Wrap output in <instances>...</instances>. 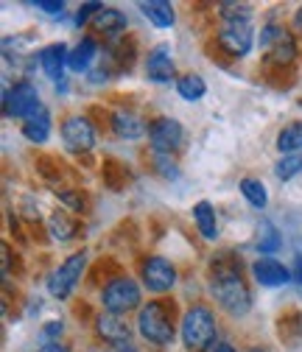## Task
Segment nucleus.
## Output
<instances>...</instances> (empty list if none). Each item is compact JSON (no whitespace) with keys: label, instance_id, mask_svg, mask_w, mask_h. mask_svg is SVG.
Wrapping results in <instances>:
<instances>
[{"label":"nucleus","instance_id":"obj_1","mask_svg":"<svg viewBox=\"0 0 302 352\" xmlns=\"http://www.w3.org/2000/svg\"><path fill=\"white\" fill-rule=\"evenodd\" d=\"M210 294L215 296L219 307L224 314L241 319L252 311V294L249 285L241 277V266L238 263H213V274H210Z\"/></svg>","mask_w":302,"mask_h":352},{"label":"nucleus","instance_id":"obj_2","mask_svg":"<svg viewBox=\"0 0 302 352\" xmlns=\"http://www.w3.org/2000/svg\"><path fill=\"white\" fill-rule=\"evenodd\" d=\"M138 333L154 344V346H168L177 336L174 327V305H168L162 299L146 302L138 311Z\"/></svg>","mask_w":302,"mask_h":352},{"label":"nucleus","instance_id":"obj_3","mask_svg":"<svg viewBox=\"0 0 302 352\" xmlns=\"http://www.w3.org/2000/svg\"><path fill=\"white\" fill-rule=\"evenodd\" d=\"M180 333H182V344L191 352H207L215 344V336H219V327H215V314L207 305H193L182 314L180 322Z\"/></svg>","mask_w":302,"mask_h":352},{"label":"nucleus","instance_id":"obj_4","mask_svg":"<svg viewBox=\"0 0 302 352\" xmlns=\"http://www.w3.org/2000/svg\"><path fill=\"white\" fill-rule=\"evenodd\" d=\"M101 305L107 314H115V316H126L132 311H140L143 307V291L138 285L135 277L129 274H118L112 277L104 291H101Z\"/></svg>","mask_w":302,"mask_h":352},{"label":"nucleus","instance_id":"obj_5","mask_svg":"<svg viewBox=\"0 0 302 352\" xmlns=\"http://www.w3.org/2000/svg\"><path fill=\"white\" fill-rule=\"evenodd\" d=\"M263 56L269 65L274 67H291L294 59H296V39L288 28L277 25V23H266L261 28V39H257Z\"/></svg>","mask_w":302,"mask_h":352},{"label":"nucleus","instance_id":"obj_6","mask_svg":"<svg viewBox=\"0 0 302 352\" xmlns=\"http://www.w3.org/2000/svg\"><path fill=\"white\" fill-rule=\"evenodd\" d=\"M87 252H73L62 266L48 277V294L54 296V299H70V294L76 291V285H78V280H81V274H84V269H87Z\"/></svg>","mask_w":302,"mask_h":352},{"label":"nucleus","instance_id":"obj_7","mask_svg":"<svg viewBox=\"0 0 302 352\" xmlns=\"http://www.w3.org/2000/svg\"><path fill=\"white\" fill-rule=\"evenodd\" d=\"M45 107H42L39 101V93L36 87L31 81H17L14 87H6L3 90V115L6 118H34L36 112H42Z\"/></svg>","mask_w":302,"mask_h":352},{"label":"nucleus","instance_id":"obj_8","mask_svg":"<svg viewBox=\"0 0 302 352\" xmlns=\"http://www.w3.org/2000/svg\"><path fill=\"white\" fill-rule=\"evenodd\" d=\"M140 280L151 294H168L177 285V266L162 254H149L140 263Z\"/></svg>","mask_w":302,"mask_h":352},{"label":"nucleus","instance_id":"obj_9","mask_svg":"<svg viewBox=\"0 0 302 352\" xmlns=\"http://www.w3.org/2000/svg\"><path fill=\"white\" fill-rule=\"evenodd\" d=\"M185 140V129L177 118H157L149 123V143L160 157H171Z\"/></svg>","mask_w":302,"mask_h":352},{"label":"nucleus","instance_id":"obj_10","mask_svg":"<svg viewBox=\"0 0 302 352\" xmlns=\"http://www.w3.org/2000/svg\"><path fill=\"white\" fill-rule=\"evenodd\" d=\"M215 42L219 48L233 56V59H244L252 54L255 48V31H252V23H224L215 34Z\"/></svg>","mask_w":302,"mask_h":352},{"label":"nucleus","instance_id":"obj_11","mask_svg":"<svg viewBox=\"0 0 302 352\" xmlns=\"http://www.w3.org/2000/svg\"><path fill=\"white\" fill-rule=\"evenodd\" d=\"M62 140L73 154H87L96 146V126L87 115H70L62 123Z\"/></svg>","mask_w":302,"mask_h":352},{"label":"nucleus","instance_id":"obj_12","mask_svg":"<svg viewBox=\"0 0 302 352\" xmlns=\"http://www.w3.org/2000/svg\"><path fill=\"white\" fill-rule=\"evenodd\" d=\"M146 76L154 84H168L171 78L177 76V65H174V48L168 42H160L154 45L146 56Z\"/></svg>","mask_w":302,"mask_h":352},{"label":"nucleus","instance_id":"obj_13","mask_svg":"<svg viewBox=\"0 0 302 352\" xmlns=\"http://www.w3.org/2000/svg\"><path fill=\"white\" fill-rule=\"evenodd\" d=\"M252 277L257 285L263 288H280V285H288L294 277H291V269H285L280 260L274 257H257L252 263Z\"/></svg>","mask_w":302,"mask_h":352},{"label":"nucleus","instance_id":"obj_14","mask_svg":"<svg viewBox=\"0 0 302 352\" xmlns=\"http://www.w3.org/2000/svg\"><path fill=\"white\" fill-rule=\"evenodd\" d=\"M67 56H70V48L65 45V42H51V45H45L39 51V67L42 73H45L56 87L65 84V67H67Z\"/></svg>","mask_w":302,"mask_h":352},{"label":"nucleus","instance_id":"obj_15","mask_svg":"<svg viewBox=\"0 0 302 352\" xmlns=\"http://www.w3.org/2000/svg\"><path fill=\"white\" fill-rule=\"evenodd\" d=\"M109 126H112V131H115L120 140H140L146 131H149L146 120L140 115H135V112H129V109L112 112L109 115Z\"/></svg>","mask_w":302,"mask_h":352},{"label":"nucleus","instance_id":"obj_16","mask_svg":"<svg viewBox=\"0 0 302 352\" xmlns=\"http://www.w3.org/2000/svg\"><path fill=\"white\" fill-rule=\"evenodd\" d=\"M96 333L107 341V344H129V338H132V327H129V322L123 316H115V314H101L96 319Z\"/></svg>","mask_w":302,"mask_h":352},{"label":"nucleus","instance_id":"obj_17","mask_svg":"<svg viewBox=\"0 0 302 352\" xmlns=\"http://www.w3.org/2000/svg\"><path fill=\"white\" fill-rule=\"evenodd\" d=\"M90 25H93L96 34H104V36L112 42V39H118V36L126 31L129 20H126V14H123L120 9H115V6H104V9L93 17Z\"/></svg>","mask_w":302,"mask_h":352},{"label":"nucleus","instance_id":"obj_18","mask_svg":"<svg viewBox=\"0 0 302 352\" xmlns=\"http://www.w3.org/2000/svg\"><path fill=\"white\" fill-rule=\"evenodd\" d=\"M98 56V42L93 36H81L76 45L70 48V56H67V70L70 73H87L90 65L96 62Z\"/></svg>","mask_w":302,"mask_h":352},{"label":"nucleus","instance_id":"obj_19","mask_svg":"<svg viewBox=\"0 0 302 352\" xmlns=\"http://www.w3.org/2000/svg\"><path fill=\"white\" fill-rule=\"evenodd\" d=\"M138 9L157 28H171L177 23V12H174V6H171L168 0H143V3H138Z\"/></svg>","mask_w":302,"mask_h":352},{"label":"nucleus","instance_id":"obj_20","mask_svg":"<svg viewBox=\"0 0 302 352\" xmlns=\"http://www.w3.org/2000/svg\"><path fill=\"white\" fill-rule=\"evenodd\" d=\"M193 221H196V230L204 241H215L219 238V218H215V210L210 201H196L193 204Z\"/></svg>","mask_w":302,"mask_h":352},{"label":"nucleus","instance_id":"obj_21","mask_svg":"<svg viewBox=\"0 0 302 352\" xmlns=\"http://www.w3.org/2000/svg\"><path fill=\"white\" fill-rule=\"evenodd\" d=\"M23 138H25L28 143H34V146L48 143V138H51V112L42 109V112H36L34 118H28V120L23 123Z\"/></svg>","mask_w":302,"mask_h":352},{"label":"nucleus","instance_id":"obj_22","mask_svg":"<svg viewBox=\"0 0 302 352\" xmlns=\"http://www.w3.org/2000/svg\"><path fill=\"white\" fill-rule=\"evenodd\" d=\"M48 232L54 241L65 243V241H73L78 235V221L70 215V210H56L51 215V221H48Z\"/></svg>","mask_w":302,"mask_h":352},{"label":"nucleus","instance_id":"obj_23","mask_svg":"<svg viewBox=\"0 0 302 352\" xmlns=\"http://www.w3.org/2000/svg\"><path fill=\"white\" fill-rule=\"evenodd\" d=\"M277 151L283 157L288 154H302V120H291L280 129L277 135Z\"/></svg>","mask_w":302,"mask_h":352},{"label":"nucleus","instance_id":"obj_24","mask_svg":"<svg viewBox=\"0 0 302 352\" xmlns=\"http://www.w3.org/2000/svg\"><path fill=\"white\" fill-rule=\"evenodd\" d=\"M255 246H257V252L261 254H274V252H280V246H283V235H280V230L269 221V218H263L261 224H257V241H255Z\"/></svg>","mask_w":302,"mask_h":352},{"label":"nucleus","instance_id":"obj_25","mask_svg":"<svg viewBox=\"0 0 302 352\" xmlns=\"http://www.w3.org/2000/svg\"><path fill=\"white\" fill-rule=\"evenodd\" d=\"M238 190H241V196H244L255 210H266V204H269V190H266V185H263L261 179H255V176H244L241 185H238Z\"/></svg>","mask_w":302,"mask_h":352},{"label":"nucleus","instance_id":"obj_26","mask_svg":"<svg viewBox=\"0 0 302 352\" xmlns=\"http://www.w3.org/2000/svg\"><path fill=\"white\" fill-rule=\"evenodd\" d=\"M177 93H180L182 101L196 104V101H202L207 96V84H204V78L199 73H188V76L177 78Z\"/></svg>","mask_w":302,"mask_h":352},{"label":"nucleus","instance_id":"obj_27","mask_svg":"<svg viewBox=\"0 0 302 352\" xmlns=\"http://www.w3.org/2000/svg\"><path fill=\"white\" fill-rule=\"evenodd\" d=\"M280 338L291 346L302 344V314L299 311H291L280 319Z\"/></svg>","mask_w":302,"mask_h":352},{"label":"nucleus","instance_id":"obj_28","mask_svg":"<svg viewBox=\"0 0 302 352\" xmlns=\"http://www.w3.org/2000/svg\"><path fill=\"white\" fill-rule=\"evenodd\" d=\"M219 17L224 23H252V6L249 3H235V0H222Z\"/></svg>","mask_w":302,"mask_h":352},{"label":"nucleus","instance_id":"obj_29","mask_svg":"<svg viewBox=\"0 0 302 352\" xmlns=\"http://www.w3.org/2000/svg\"><path fill=\"white\" fill-rule=\"evenodd\" d=\"M274 173H277L280 182L294 179L296 173H302V154H288V157H283V160L274 165Z\"/></svg>","mask_w":302,"mask_h":352},{"label":"nucleus","instance_id":"obj_30","mask_svg":"<svg viewBox=\"0 0 302 352\" xmlns=\"http://www.w3.org/2000/svg\"><path fill=\"white\" fill-rule=\"evenodd\" d=\"M56 196L70 212H84L87 210V199L81 196V190H56Z\"/></svg>","mask_w":302,"mask_h":352},{"label":"nucleus","instance_id":"obj_31","mask_svg":"<svg viewBox=\"0 0 302 352\" xmlns=\"http://www.w3.org/2000/svg\"><path fill=\"white\" fill-rule=\"evenodd\" d=\"M104 9V3H98V0H90V3H81L78 6V12H76V17H73V23L81 28V25H87V23H93V17L98 14Z\"/></svg>","mask_w":302,"mask_h":352},{"label":"nucleus","instance_id":"obj_32","mask_svg":"<svg viewBox=\"0 0 302 352\" xmlns=\"http://www.w3.org/2000/svg\"><path fill=\"white\" fill-rule=\"evenodd\" d=\"M154 165H157V173L165 176V179H177V176H180V170H177V165H174V160H171V157L154 154Z\"/></svg>","mask_w":302,"mask_h":352},{"label":"nucleus","instance_id":"obj_33","mask_svg":"<svg viewBox=\"0 0 302 352\" xmlns=\"http://www.w3.org/2000/svg\"><path fill=\"white\" fill-rule=\"evenodd\" d=\"M31 6L39 9V12H45L48 17H62L65 14V3H62V0H34Z\"/></svg>","mask_w":302,"mask_h":352},{"label":"nucleus","instance_id":"obj_34","mask_svg":"<svg viewBox=\"0 0 302 352\" xmlns=\"http://www.w3.org/2000/svg\"><path fill=\"white\" fill-rule=\"evenodd\" d=\"M62 333H65V324L62 322H48L45 327H42V338H45V341H59Z\"/></svg>","mask_w":302,"mask_h":352},{"label":"nucleus","instance_id":"obj_35","mask_svg":"<svg viewBox=\"0 0 302 352\" xmlns=\"http://www.w3.org/2000/svg\"><path fill=\"white\" fill-rule=\"evenodd\" d=\"M291 277H294V283H299V285H302V254H296V257H294Z\"/></svg>","mask_w":302,"mask_h":352},{"label":"nucleus","instance_id":"obj_36","mask_svg":"<svg viewBox=\"0 0 302 352\" xmlns=\"http://www.w3.org/2000/svg\"><path fill=\"white\" fill-rule=\"evenodd\" d=\"M39 352H67V346H62L59 341H45L39 346Z\"/></svg>","mask_w":302,"mask_h":352},{"label":"nucleus","instance_id":"obj_37","mask_svg":"<svg viewBox=\"0 0 302 352\" xmlns=\"http://www.w3.org/2000/svg\"><path fill=\"white\" fill-rule=\"evenodd\" d=\"M291 25H294V34H299V36H302V6L296 9V14H294V23H291Z\"/></svg>","mask_w":302,"mask_h":352},{"label":"nucleus","instance_id":"obj_38","mask_svg":"<svg viewBox=\"0 0 302 352\" xmlns=\"http://www.w3.org/2000/svg\"><path fill=\"white\" fill-rule=\"evenodd\" d=\"M213 352H238V349L233 344H227V341H219V344L213 346Z\"/></svg>","mask_w":302,"mask_h":352},{"label":"nucleus","instance_id":"obj_39","mask_svg":"<svg viewBox=\"0 0 302 352\" xmlns=\"http://www.w3.org/2000/svg\"><path fill=\"white\" fill-rule=\"evenodd\" d=\"M115 352H138V349H135V346H132V344H123V346H118V349H115Z\"/></svg>","mask_w":302,"mask_h":352},{"label":"nucleus","instance_id":"obj_40","mask_svg":"<svg viewBox=\"0 0 302 352\" xmlns=\"http://www.w3.org/2000/svg\"><path fill=\"white\" fill-rule=\"evenodd\" d=\"M249 352H269V349H263V346H252Z\"/></svg>","mask_w":302,"mask_h":352}]
</instances>
